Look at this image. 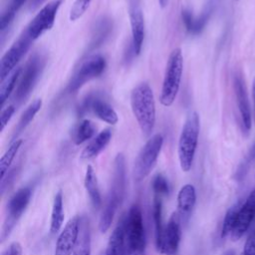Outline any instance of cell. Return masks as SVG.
Instances as JSON below:
<instances>
[{
    "mask_svg": "<svg viewBox=\"0 0 255 255\" xmlns=\"http://www.w3.org/2000/svg\"><path fill=\"white\" fill-rule=\"evenodd\" d=\"M126 190V160L123 153H118L114 160V170L111 188L108 194L105 208L103 209L99 229L101 232H106L114 219L117 209L121 205Z\"/></svg>",
    "mask_w": 255,
    "mask_h": 255,
    "instance_id": "1",
    "label": "cell"
},
{
    "mask_svg": "<svg viewBox=\"0 0 255 255\" xmlns=\"http://www.w3.org/2000/svg\"><path fill=\"white\" fill-rule=\"evenodd\" d=\"M183 72V57L180 48H175L171 51L163 77L160 103L164 107H170L178 94L180 88V82Z\"/></svg>",
    "mask_w": 255,
    "mask_h": 255,
    "instance_id": "4",
    "label": "cell"
},
{
    "mask_svg": "<svg viewBox=\"0 0 255 255\" xmlns=\"http://www.w3.org/2000/svg\"><path fill=\"white\" fill-rule=\"evenodd\" d=\"M254 164H255V142L249 149V151L246 154L243 161L240 163V165L236 171V178L238 180L242 179Z\"/></svg>",
    "mask_w": 255,
    "mask_h": 255,
    "instance_id": "33",
    "label": "cell"
},
{
    "mask_svg": "<svg viewBox=\"0 0 255 255\" xmlns=\"http://www.w3.org/2000/svg\"><path fill=\"white\" fill-rule=\"evenodd\" d=\"M89 111H91L98 119L109 125L114 126L119 122L118 114L114 108L105 100L97 96L90 95L79 107V114L81 115Z\"/></svg>",
    "mask_w": 255,
    "mask_h": 255,
    "instance_id": "14",
    "label": "cell"
},
{
    "mask_svg": "<svg viewBox=\"0 0 255 255\" xmlns=\"http://www.w3.org/2000/svg\"><path fill=\"white\" fill-rule=\"evenodd\" d=\"M23 140L22 139H15L10 146L8 147V149L5 151V153L2 155L1 159H0V174H1V179L6 175V173L8 172V169L13 161V159L15 158L19 148L22 145Z\"/></svg>",
    "mask_w": 255,
    "mask_h": 255,
    "instance_id": "28",
    "label": "cell"
},
{
    "mask_svg": "<svg viewBox=\"0 0 255 255\" xmlns=\"http://www.w3.org/2000/svg\"><path fill=\"white\" fill-rule=\"evenodd\" d=\"M80 228V217L74 216L65 225L60 233L54 255H73Z\"/></svg>",
    "mask_w": 255,
    "mask_h": 255,
    "instance_id": "16",
    "label": "cell"
},
{
    "mask_svg": "<svg viewBox=\"0 0 255 255\" xmlns=\"http://www.w3.org/2000/svg\"><path fill=\"white\" fill-rule=\"evenodd\" d=\"M130 107L141 132L148 136L155 125V101L147 83H141L131 91Z\"/></svg>",
    "mask_w": 255,
    "mask_h": 255,
    "instance_id": "2",
    "label": "cell"
},
{
    "mask_svg": "<svg viewBox=\"0 0 255 255\" xmlns=\"http://www.w3.org/2000/svg\"><path fill=\"white\" fill-rule=\"evenodd\" d=\"M242 255H255V232L248 236Z\"/></svg>",
    "mask_w": 255,
    "mask_h": 255,
    "instance_id": "37",
    "label": "cell"
},
{
    "mask_svg": "<svg viewBox=\"0 0 255 255\" xmlns=\"http://www.w3.org/2000/svg\"><path fill=\"white\" fill-rule=\"evenodd\" d=\"M26 0H11L7 9L3 12L0 19V30L3 33L6 28L9 27L11 22L14 20L15 15L19 11V9L23 6Z\"/></svg>",
    "mask_w": 255,
    "mask_h": 255,
    "instance_id": "29",
    "label": "cell"
},
{
    "mask_svg": "<svg viewBox=\"0 0 255 255\" xmlns=\"http://www.w3.org/2000/svg\"><path fill=\"white\" fill-rule=\"evenodd\" d=\"M44 0H32V3H31V7L32 8H36L37 6H39Z\"/></svg>",
    "mask_w": 255,
    "mask_h": 255,
    "instance_id": "40",
    "label": "cell"
},
{
    "mask_svg": "<svg viewBox=\"0 0 255 255\" xmlns=\"http://www.w3.org/2000/svg\"><path fill=\"white\" fill-rule=\"evenodd\" d=\"M153 221H154V229H155V245L160 241V238L163 233V225H162V202L158 195L154 196L153 199Z\"/></svg>",
    "mask_w": 255,
    "mask_h": 255,
    "instance_id": "30",
    "label": "cell"
},
{
    "mask_svg": "<svg viewBox=\"0 0 255 255\" xmlns=\"http://www.w3.org/2000/svg\"><path fill=\"white\" fill-rule=\"evenodd\" d=\"M255 217V189L246 198L245 202L241 204L236 220L231 232V238L233 241L240 239L243 234L249 228L251 222Z\"/></svg>",
    "mask_w": 255,
    "mask_h": 255,
    "instance_id": "15",
    "label": "cell"
},
{
    "mask_svg": "<svg viewBox=\"0 0 255 255\" xmlns=\"http://www.w3.org/2000/svg\"><path fill=\"white\" fill-rule=\"evenodd\" d=\"M233 87H234L237 107L239 110V114L241 116V121L245 130L248 131L251 128V121H252L251 108H250L246 85H245L244 79L240 74H236L234 76Z\"/></svg>",
    "mask_w": 255,
    "mask_h": 255,
    "instance_id": "17",
    "label": "cell"
},
{
    "mask_svg": "<svg viewBox=\"0 0 255 255\" xmlns=\"http://www.w3.org/2000/svg\"><path fill=\"white\" fill-rule=\"evenodd\" d=\"M31 193V188L25 186L16 191L10 198L7 205V215L2 230V240H5L6 237L10 234L16 222L21 217L22 213L25 211L30 201Z\"/></svg>",
    "mask_w": 255,
    "mask_h": 255,
    "instance_id": "10",
    "label": "cell"
},
{
    "mask_svg": "<svg viewBox=\"0 0 255 255\" xmlns=\"http://www.w3.org/2000/svg\"><path fill=\"white\" fill-rule=\"evenodd\" d=\"M111 29H112V23L109 19H102L101 21H99L95 29L93 41L91 43L92 48H95L101 45L110 34Z\"/></svg>",
    "mask_w": 255,
    "mask_h": 255,
    "instance_id": "31",
    "label": "cell"
},
{
    "mask_svg": "<svg viewBox=\"0 0 255 255\" xmlns=\"http://www.w3.org/2000/svg\"><path fill=\"white\" fill-rule=\"evenodd\" d=\"M2 255H22V246L18 242H13L2 253Z\"/></svg>",
    "mask_w": 255,
    "mask_h": 255,
    "instance_id": "38",
    "label": "cell"
},
{
    "mask_svg": "<svg viewBox=\"0 0 255 255\" xmlns=\"http://www.w3.org/2000/svg\"><path fill=\"white\" fill-rule=\"evenodd\" d=\"M152 189L156 195H166L169 192V184L162 174H157L152 180Z\"/></svg>",
    "mask_w": 255,
    "mask_h": 255,
    "instance_id": "35",
    "label": "cell"
},
{
    "mask_svg": "<svg viewBox=\"0 0 255 255\" xmlns=\"http://www.w3.org/2000/svg\"><path fill=\"white\" fill-rule=\"evenodd\" d=\"M41 108H42V100L41 99H36L27 107V109L23 112V114L16 126L14 137L17 136L18 134H20L30 125V123L33 121V119L35 118L37 113L41 110Z\"/></svg>",
    "mask_w": 255,
    "mask_h": 255,
    "instance_id": "26",
    "label": "cell"
},
{
    "mask_svg": "<svg viewBox=\"0 0 255 255\" xmlns=\"http://www.w3.org/2000/svg\"><path fill=\"white\" fill-rule=\"evenodd\" d=\"M196 202V191L192 184L183 185L177 195V213L183 222H187Z\"/></svg>",
    "mask_w": 255,
    "mask_h": 255,
    "instance_id": "18",
    "label": "cell"
},
{
    "mask_svg": "<svg viewBox=\"0 0 255 255\" xmlns=\"http://www.w3.org/2000/svg\"><path fill=\"white\" fill-rule=\"evenodd\" d=\"M84 183H85V188L90 196L92 204L94 205L95 208H99L102 203V197L100 193L96 172L91 165H88L86 169Z\"/></svg>",
    "mask_w": 255,
    "mask_h": 255,
    "instance_id": "23",
    "label": "cell"
},
{
    "mask_svg": "<svg viewBox=\"0 0 255 255\" xmlns=\"http://www.w3.org/2000/svg\"><path fill=\"white\" fill-rule=\"evenodd\" d=\"M33 40L24 32L6 51L0 61V82L2 83L16 69L21 58L30 48Z\"/></svg>",
    "mask_w": 255,
    "mask_h": 255,
    "instance_id": "9",
    "label": "cell"
},
{
    "mask_svg": "<svg viewBox=\"0 0 255 255\" xmlns=\"http://www.w3.org/2000/svg\"><path fill=\"white\" fill-rule=\"evenodd\" d=\"M91 254V231L90 224L86 217L80 218V228L73 255Z\"/></svg>",
    "mask_w": 255,
    "mask_h": 255,
    "instance_id": "21",
    "label": "cell"
},
{
    "mask_svg": "<svg viewBox=\"0 0 255 255\" xmlns=\"http://www.w3.org/2000/svg\"><path fill=\"white\" fill-rule=\"evenodd\" d=\"M15 113V107L13 105H9L6 108H4L0 115V125H1V131L5 128V127L8 125L9 121L11 120L12 116Z\"/></svg>",
    "mask_w": 255,
    "mask_h": 255,
    "instance_id": "36",
    "label": "cell"
},
{
    "mask_svg": "<svg viewBox=\"0 0 255 255\" xmlns=\"http://www.w3.org/2000/svg\"><path fill=\"white\" fill-rule=\"evenodd\" d=\"M240 203H236L234 204L233 206H231L226 214H225V217H224V220H223V224H222V229H221V237L222 238H225L228 234H231L232 232V229H233V226H234V223H235V220H236V216H237V213H238V210L240 208Z\"/></svg>",
    "mask_w": 255,
    "mask_h": 255,
    "instance_id": "32",
    "label": "cell"
},
{
    "mask_svg": "<svg viewBox=\"0 0 255 255\" xmlns=\"http://www.w3.org/2000/svg\"><path fill=\"white\" fill-rule=\"evenodd\" d=\"M126 255H144L145 232L141 210L138 205L130 207L125 219Z\"/></svg>",
    "mask_w": 255,
    "mask_h": 255,
    "instance_id": "5",
    "label": "cell"
},
{
    "mask_svg": "<svg viewBox=\"0 0 255 255\" xmlns=\"http://www.w3.org/2000/svg\"><path fill=\"white\" fill-rule=\"evenodd\" d=\"M162 144L163 136L160 133H155L141 147L133 165V177L135 181H141L151 172Z\"/></svg>",
    "mask_w": 255,
    "mask_h": 255,
    "instance_id": "6",
    "label": "cell"
},
{
    "mask_svg": "<svg viewBox=\"0 0 255 255\" xmlns=\"http://www.w3.org/2000/svg\"><path fill=\"white\" fill-rule=\"evenodd\" d=\"M225 255H234V252L230 250V251H227V252L225 253Z\"/></svg>",
    "mask_w": 255,
    "mask_h": 255,
    "instance_id": "41",
    "label": "cell"
},
{
    "mask_svg": "<svg viewBox=\"0 0 255 255\" xmlns=\"http://www.w3.org/2000/svg\"><path fill=\"white\" fill-rule=\"evenodd\" d=\"M210 12H211V10L207 9L206 11H204L201 14L200 17L194 18L190 10L183 9L181 11V18H182V22L184 24L186 31L192 35L199 34L204 29V26L209 18Z\"/></svg>",
    "mask_w": 255,
    "mask_h": 255,
    "instance_id": "22",
    "label": "cell"
},
{
    "mask_svg": "<svg viewBox=\"0 0 255 255\" xmlns=\"http://www.w3.org/2000/svg\"><path fill=\"white\" fill-rule=\"evenodd\" d=\"M111 138V129L105 128L104 130L100 131L83 149L81 153V159H91L93 157H96L100 152H102L106 148Z\"/></svg>",
    "mask_w": 255,
    "mask_h": 255,
    "instance_id": "19",
    "label": "cell"
},
{
    "mask_svg": "<svg viewBox=\"0 0 255 255\" xmlns=\"http://www.w3.org/2000/svg\"><path fill=\"white\" fill-rule=\"evenodd\" d=\"M93 0H75L69 14V19L71 21H77L80 19L90 7V4Z\"/></svg>",
    "mask_w": 255,
    "mask_h": 255,
    "instance_id": "34",
    "label": "cell"
},
{
    "mask_svg": "<svg viewBox=\"0 0 255 255\" xmlns=\"http://www.w3.org/2000/svg\"><path fill=\"white\" fill-rule=\"evenodd\" d=\"M96 132V127L90 120H82L72 129V140L79 145L91 139Z\"/></svg>",
    "mask_w": 255,
    "mask_h": 255,
    "instance_id": "24",
    "label": "cell"
},
{
    "mask_svg": "<svg viewBox=\"0 0 255 255\" xmlns=\"http://www.w3.org/2000/svg\"><path fill=\"white\" fill-rule=\"evenodd\" d=\"M200 121L196 112H191L183 124L177 146V153L180 167L183 171L190 170L199 136Z\"/></svg>",
    "mask_w": 255,
    "mask_h": 255,
    "instance_id": "3",
    "label": "cell"
},
{
    "mask_svg": "<svg viewBox=\"0 0 255 255\" xmlns=\"http://www.w3.org/2000/svg\"><path fill=\"white\" fill-rule=\"evenodd\" d=\"M168 1L169 0H158V4H159V7L164 9L167 5H168Z\"/></svg>",
    "mask_w": 255,
    "mask_h": 255,
    "instance_id": "39",
    "label": "cell"
},
{
    "mask_svg": "<svg viewBox=\"0 0 255 255\" xmlns=\"http://www.w3.org/2000/svg\"><path fill=\"white\" fill-rule=\"evenodd\" d=\"M64 207H63V195L62 191H58L54 197L52 213H51V225L50 231L52 234H56L62 227L64 222Z\"/></svg>",
    "mask_w": 255,
    "mask_h": 255,
    "instance_id": "25",
    "label": "cell"
},
{
    "mask_svg": "<svg viewBox=\"0 0 255 255\" xmlns=\"http://www.w3.org/2000/svg\"><path fill=\"white\" fill-rule=\"evenodd\" d=\"M106 67L107 61L102 55H93L89 57L71 78L67 87L68 93H76L87 82L98 78L103 74Z\"/></svg>",
    "mask_w": 255,
    "mask_h": 255,
    "instance_id": "7",
    "label": "cell"
},
{
    "mask_svg": "<svg viewBox=\"0 0 255 255\" xmlns=\"http://www.w3.org/2000/svg\"><path fill=\"white\" fill-rule=\"evenodd\" d=\"M23 69L22 68H16L8 78H6L2 83L0 87V105L3 107L5 102L8 100L10 95L12 94L18 80L21 77Z\"/></svg>",
    "mask_w": 255,
    "mask_h": 255,
    "instance_id": "27",
    "label": "cell"
},
{
    "mask_svg": "<svg viewBox=\"0 0 255 255\" xmlns=\"http://www.w3.org/2000/svg\"><path fill=\"white\" fill-rule=\"evenodd\" d=\"M180 221L181 219L178 213H172L164 226L160 241L156 244V248L159 253L164 255H174L177 252L181 237Z\"/></svg>",
    "mask_w": 255,
    "mask_h": 255,
    "instance_id": "12",
    "label": "cell"
},
{
    "mask_svg": "<svg viewBox=\"0 0 255 255\" xmlns=\"http://www.w3.org/2000/svg\"><path fill=\"white\" fill-rule=\"evenodd\" d=\"M63 1L64 0H52L48 2L31 20L25 32L33 41L39 39L45 32L51 30Z\"/></svg>",
    "mask_w": 255,
    "mask_h": 255,
    "instance_id": "8",
    "label": "cell"
},
{
    "mask_svg": "<svg viewBox=\"0 0 255 255\" xmlns=\"http://www.w3.org/2000/svg\"><path fill=\"white\" fill-rule=\"evenodd\" d=\"M128 16L131 30V48L134 55H139L144 39V19L140 0H128Z\"/></svg>",
    "mask_w": 255,
    "mask_h": 255,
    "instance_id": "13",
    "label": "cell"
},
{
    "mask_svg": "<svg viewBox=\"0 0 255 255\" xmlns=\"http://www.w3.org/2000/svg\"><path fill=\"white\" fill-rule=\"evenodd\" d=\"M104 255H126L125 220H121L112 232Z\"/></svg>",
    "mask_w": 255,
    "mask_h": 255,
    "instance_id": "20",
    "label": "cell"
},
{
    "mask_svg": "<svg viewBox=\"0 0 255 255\" xmlns=\"http://www.w3.org/2000/svg\"><path fill=\"white\" fill-rule=\"evenodd\" d=\"M43 67L44 61L42 57L38 55H34L28 60L22 71L20 81L16 89L15 99L17 102L24 101L30 95L39 76L41 75Z\"/></svg>",
    "mask_w": 255,
    "mask_h": 255,
    "instance_id": "11",
    "label": "cell"
}]
</instances>
